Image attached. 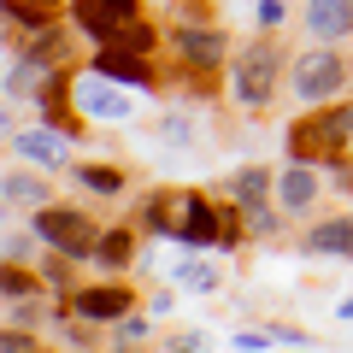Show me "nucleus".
Masks as SVG:
<instances>
[{
  "instance_id": "nucleus-4",
  "label": "nucleus",
  "mask_w": 353,
  "mask_h": 353,
  "mask_svg": "<svg viewBox=\"0 0 353 353\" xmlns=\"http://www.w3.org/2000/svg\"><path fill=\"white\" fill-rule=\"evenodd\" d=\"M341 136H353V112H324L318 124L294 130V153H324V148H336Z\"/></svg>"
},
{
  "instance_id": "nucleus-12",
  "label": "nucleus",
  "mask_w": 353,
  "mask_h": 353,
  "mask_svg": "<svg viewBox=\"0 0 353 353\" xmlns=\"http://www.w3.org/2000/svg\"><path fill=\"white\" fill-rule=\"evenodd\" d=\"M312 248H318V253H353V218L318 224V230H312Z\"/></svg>"
},
{
  "instance_id": "nucleus-2",
  "label": "nucleus",
  "mask_w": 353,
  "mask_h": 353,
  "mask_svg": "<svg viewBox=\"0 0 353 353\" xmlns=\"http://www.w3.org/2000/svg\"><path fill=\"white\" fill-rule=\"evenodd\" d=\"M341 83H347V65H341L336 53H306L301 71H294V88H301V101H324V94H336Z\"/></svg>"
},
{
  "instance_id": "nucleus-6",
  "label": "nucleus",
  "mask_w": 353,
  "mask_h": 353,
  "mask_svg": "<svg viewBox=\"0 0 353 353\" xmlns=\"http://www.w3.org/2000/svg\"><path fill=\"white\" fill-rule=\"evenodd\" d=\"M306 24L318 36H341L353 30V0H306Z\"/></svg>"
},
{
  "instance_id": "nucleus-20",
  "label": "nucleus",
  "mask_w": 353,
  "mask_h": 353,
  "mask_svg": "<svg viewBox=\"0 0 353 353\" xmlns=\"http://www.w3.org/2000/svg\"><path fill=\"white\" fill-rule=\"evenodd\" d=\"M0 130H6V112H0Z\"/></svg>"
},
{
  "instance_id": "nucleus-13",
  "label": "nucleus",
  "mask_w": 353,
  "mask_h": 353,
  "mask_svg": "<svg viewBox=\"0 0 353 353\" xmlns=\"http://www.w3.org/2000/svg\"><path fill=\"white\" fill-rule=\"evenodd\" d=\"M312 189H318V183H312V171H306V165H294V171L283 176V206H289V212H301V206L312 201Z\"/></svg>"
},
{
  "instance_id": "nucleus-11",
  "label": "nucleus",
  "mask_w": 353,
  "mask_h": 353,
  "mask_svg": "<svg viewBox=\"0 0 353 353\" xmlns=\"http://www.w3.org/2000/svg\"><path fill=\"white\" fill-rule=\"evenodd\" d=\"M176 48L189 53L194 65H218V53H224V36H206V30H176Z\"/></svg>"
},
{
  "instance_id": "nucleus-17",
  "label": "nucleus",
  "mask_w": 353,
  "mask_h": 353,
  "mask_svg": "<svg viewBox=\"0 0 353 353\" xmlns=\"http://www.w3.org/2000/svg\"><path fill=\"white\" fill-rule=\"evenodd\" d=\"M6 194H12V201H48V194H41V183H30V176H12V183H6Z\"/></svg>"
},
{
  "instance_id": "nucleus-9",
  "label": "nucleus",
  "mask_w": 353,
  "mask_h": 353,
  "mask_svg": "<svg viewBox=\"0 0 353 353\" xmlns=\"http://www.w3.org/2000/svg\"><path fill=\"white\" fill-rule=\"evenodd\" d=\"M94 71H101L106 83H148V65H141L136 53H124V48H106Z\"/></svg>"
},
{
  "instance_id": "nucleus-5",
  "label": "nucleus",
  "mask_w": 353,
  "mask_h": 353,
  "mask_svg": "<svg viewBox=\"0 0 353 353\" xmlns=\"http://www.w3.org/2000/svg\"><path fill=\"white\" fill-rule=\"evenodd\" d=\"M77 106H83V112H94V118H130V101H124V94H112L101 77L77 83Z\"/></svg>"
},
{
  "instance_id": "nucleus-15",
  "label": "nucleus",
  "mask_w": 353,
  "mask_h": 353,
  "mask_svg": "<svg viewBox=\"0 0 353 353\" xmlns=\"http://www.w3.org/2000/svg\"><path fill=\"white\" fill-rule=\"evenodd\" d=\"M94 253H101V265H124L130 259V236H124V230H118V236H101Z\"/></svg>"
},
{
  "instance_id": "nucleus-16",
  "label": "nucleus",
  "mask_w": 353,
  "mask_h": 353,
  "mask_svg": "<svg viewBox=\"0 0 353 353\" xmlns=\"http://www.w3.org/2000/svg\"><path fill=\"white\" fill-rule=\"evenodd\" d=\"M148 41H153V30H148V24H141V18H136V24H130V30H124V36H118V41H112V48H124V53H148Z\"/></svg>"
},
{
  "instance_id": "nucleus-8",
  "label": "nucleus",
  "mask_w": 353,
  "mask_h": 353,
  "mask_svg": "<svg viewBox=\"0 0 353 353\" xmlns=\"http://www.w3.org/2000/svg\"><path fill=\"white\" fill-rule=\"evenodd\" d=\"M236 94H241L248 106L271 94V53H253V59L241 65V77H236Z\"/></svg>"
},
{
  "instance_id": "nucleus-1",
  "label": "nucleus",
  "mask_w": 353,
  "mask_h": 353,
  "mask_svg": "<svg viewBox=\"0 0 353 353\" xmlns=\"http://www.w3.org/2000/svg\"><path fill=\"white\" fill-rule=\"evenodd\" d=\"M71 18L101 41H118L130 24H136V6L130 0H71Z\"/></svg>"
},
{
  "instance_id": "nucleus-7",
  "label": "nucleus",
  "mask_w": 353,
  "mask_h": 353,
  "mask_svg": "<svg viewBox=\"0 0 353 353\" xmlns=\"http://www.w3.org/2000/svg\"><path fill=\"white\" fill-rule=\"evenodd\" d=\"M171 230H176L183 241H212V236H218V212H212L206 201H183V218H176Z\"/></svg>"
},
{
  "instance_id": "nucleus-10",
  "label": "nucleus",
  "mask_w": 353,
  "mask_h": 353,
  "mask_svg": "<svg viewBox=\"0 0 353 353\" xmlns=\"http://www.w3.org/2000/svg\"><path fill=\"white\" fill-rule=\"evenodd\" d=\"M124 306H130L124 289H83V294H77V312H83V318H118Z\"/></svg>"
},
{
  "instance_id": "nucleus-14",
  "label": "nucleus",
  "mask_w": 353,
  "mask_h": 353,
  "mask_svg": "<svg viewBox=\"0 0 353 353\" xmlns=\"http://www.w3.org/2000/svg\"><path fill=\"white\" fill-rule=\"evenodd\" d=\"M24 159H36V165H53L59 159V136H48V130H24Z\"/></svg>"
},
{
  "instance_id": "nucleus-3",
  "label": "nucleus",
  "mask_w": 353,
  "mask_h": 353,
  "mask_svg": "<svg viewBox=\"0 0 353 353\" xmlns=\"http://www.w3.org/2000/svg\"><path fill=\"white\" fill-rule=\"evenodd\" d=\"M36 230L53 241V248H65V253H77V248H88V241H94L88 218H83V212H59V206H48V212L36 218Z\"/></svg>"
},
{
  "instance_id": "nucleus-18",
  "label": "nucleus",
  "mask_w": 353,
  "mask_h": 353,
  "mask_svg": "<svg viewBox=\"0 0 353 353\" xmlns=\"http://www.w3.org/2000/svg\"><path fill=\"white\" fill-rule=\"evenodd\" d=\"M236 194H241V201H259V194H265V176H241V183H236Z\"/></svg>"
},
{
  "instance_id": "nucleus-19",
  "label": "nucleus",
  "mask_w": 353,
  "mask_h": 353,
  "mask_svg": "<svg viewBox=\"0 0 353 353\" xmlns=\"http://www.w3.org/2000/svg\"><path fill=\"white\" fill-rule=\"evenodd\" d=\"M0 289H6V294H18V289H30V277H18V271H0Z\"/></svg>"
}]
</instances>
